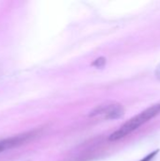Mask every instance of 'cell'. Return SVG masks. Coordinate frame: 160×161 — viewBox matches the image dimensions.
<instances>
[{"instance_id": "cell-3", "label": "cell", "mask_w": 160, "mask_h": 161, "mask_svg": "<svg viewBox=\"0 0 160 161\" xmlns=\"http://www.w3.org/2000/svg\"><path fill=\"white\" fill-rule=\"evenodd\" d=\"M32 134H23V135H18L14 137H10L5 140L0 141V153L5 152L6 150L12 149L16 146H19L23 144L24 142H27L31 138Z\"/></svg>"}, {"instance_id": "cell-2", "label": "cell", "mask_w": 160, "mask_h": 161, "mask_svg": "<svg viewBox=\"0 0 160 161\" xmlns=\"http://www.w3.org/2000/svg\"><path fill=\"white\" fill-rule=\"evenodd\" d=\"M124 114V107L119 103H108L97 106L91 113L90 117L100 118L103 120H116L120 119Z\"/></svg>"}, {"instance_id": "cell-5", "label": "cell", "mask_w": 160, "mask_h": 161, "mask_svg": "<svg viewBox=\"0 0 160 161\" xmlns=\"http://www.w3.org/2000/svg\"><path fill=\"white\" fill-rule=\"evenodd\" d=\"M158 151L159 150H156V151H154V152H152V153H150L149 155H147L145 158H143L140 161H153V159L157 157V155L158 154Z\"/></svg>"}, {"instance_id": "cell-6", "label": "cell", "mask_w": 160, "mask_h": 161, "mask_svg": "<svg viewBox=\"0 0 160 161\" xmlns=\"http://www.w3.org/2000/svg\"><path fill=\"white\" fill-rule=\"evenodd\" d=\"M155 75L158 80H160V63L157 65V69L155 71Z\"/></svg>"}, {"instance_id": "cell-1", "label": "cell", "mask_w": 160, "mask_h": 161, "mask_svg": "<svg viewBox=\"0 0 160 161\" xmlns=\"http://www.w3.org/2000/svg\"><path fill=\"white\" fill-rule=\"evenodd\" d=\"M158 114H160V103L151 106L150 108L144 109L138 115L134 116L133 118L125 122L119 129H117L109 136V141L116 142L125 138L126 136L136 131L138 128L142 126L144 124H146Z\"/></svg>"}, {"instance_id": "cell-7", "label": "cell", "mask_w": 160, "mask_h": 161, "mask_svg": "<svg viewBox=\"0 0 160 161\" xmlns=\"http://www.w3.org/2000/svg\"><path fill=\"white\" fill-rule=\"evenodd\" d=\"M27 161H29V160H27Z\"/></svg>"}, {"instance_id": "cell-4", "label": "cell", "mask_w": 160, "mask_h": 161, "mask_svg": "<svg viewBox=\"0 0 160 161\" xmlns=\"http://www.w3.org/2000/svg\"><path fill=\"white\" fill-rule=\"evenodd\" d=\"M106 62H107L106 58H103V57H101V58L95 59L94 62H92V66H94V67H96V68H102V67L105 66Z\"/></svg>"}]
</instances>
